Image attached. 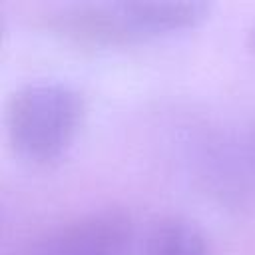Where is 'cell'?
<instances>
[{
    "mask_svg": "<svg viewBox=\"0 0 255 255\" xmlns=\"http://www.w3.org/2000/svg\"><path fill=\"white\" fill-rule=\"evenodd\" d=\"M211 4L195 0L74 2L42 14V28L78 48H124L195 28Z\"/></svg>",
    "mask_w": 255,
    "mask_h": 255,
    "instance_id": "1",
    "label": "cell"
},
{
    "mask_svg": "<svg viewBox=\"0 0 255 255\" xmlns=\"http://www.w3.org/2000/svg\"><path fill=\"white\" fill-rule=\"evenodd\" d=\"M84 92L58 78H36L14 88L4 106L12 149L30 163H52L76 141L86 118Z\"/></svg>",
    "mask_w": 255,
    "mask_h": 255,
    "instance_id": "2",
    "label": "cell"
},
{
    "mask_svg": "<svg viewBox=\"0 0 255 255\" xmlns=\"http://www.w3.org/2000/svg\"><path fill=\"white\" fill-rule=\"evenodd\" d=\"M135 227L124 209L76 215L46 231L28 255H133Z\"/></svg>",
    "mask_w": 255,
    "mask_h": 255,
    "instance_id": "3",
    "label": "cell"
},
{
    "mask_svg": "<svg viewBox=\"0 0 255 255\" xmlns=\"http://www.w3.org/2000/svg\"><path fill=\"white\" fill-rule=\"evenodd\" d=\"M143 255H213V249L195 221L161 215L147 229Z\"/></svg>",
    "mask_w": 255,
    "mask_h": 255,
    "instance_id": "4",
    "label": "cell"
},
{
    "mask_svg": "<svg viewBox=\"0 0 255 255\" xmlns=\"http://www.w3.org/2000/svg\"><path fill=\"white\" fill-rule=\"evenodd\" d=\"M245 44H247V48H249V50H253V52H255V24L247 30V34H245Z\"/></svg>",
    "mask_w": 255,
    "mask_h": 255,
    "instance_id": "5",
    "label": "cell"
}]
</instances>
